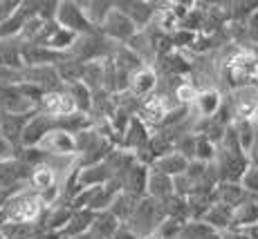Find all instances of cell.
<instances>
[{
    "label": "cell",
    "instance_id": "cell-4",
    "mask_svg": "<svg viewBox=\"0 0 258 239\" xmlns=\"http://www.w3.org/2000/svg\"><path fill=\"white\" fill-rule=\"evenodd\" d=\"M131 85H133V92H135L137 96H148V94L155 89L157 78H155V74H153L151 69L144 67V69H137V72L133 74Z\"/></svg>",
    "mask_w": 258,
    "mask_h": 239
},
{
    "label": "cell",
    "instance_id": "cell-7",
    "mask_svg": "<svg viewBox=\"0 0 258 239\" xmlns=\"http://www.w3.org/2000/svg\"><path fill=\"white\" fill-rule=\"evenodd\" d=\"M45 146L49 148V150H54V152H70L74 148V141L68 137L66 132H54V134H49V137L45 139Z\"/></svg>",
    "mask_w": 258,
    "mask_h": 239
},
{
    "label": "cell",
    "instance_id": "cell-6",
    "mask_svg": "<svg viewBox=\"0 0 258 239\" xmlns=\"http://www.w3.org/2000/svg\"><path fill=\"white\" fill-rule=\"evenodd\" d=\"M166 112H168V105L164 98H160V96L148 98L146 105H144V116L151 118V121H160L162 116H166Z\"/></svg>",
    "mask_w": 258,
    "mask_h": 239
},
{
    "label": "cell",
    "instance_id": "cell-9",
    "mask_svg": "<svg viewBox=\"0 0 258 239\" xmlns=\"http://www.w3.org/2000/svg\"><path fill=\"white\" fill-rule=\"evenodd\" d=\"M32 181H34V186L36 188H49L54 183V172L49 170V168H38L36 172H34V177H32Z\"/></svg>",
    "mask_w": 258,
    "mask_h": 239
},
{
    "label": "cell",
    "instance_id": "cell-5",
    "mask_svg": "<svg viewBox=\"0 0 258 239\" xmlns=\"http://www.w3.org/2000/svg\"><path fill=\"white\" fill-rule=\"evenodd\" d=\"M236 114L240 118H254L256 114H258V96L256 94H247L245 96V92H240L236 96Z\"/></svg>",
    "mask_w": 258,
    "mask_h": 239
},
{
    "label": "cell",
    "instance_id": "cell-1",
    "mask_svg": "<svg viewBox=\"0 0 258 239\" xmlns=\"http://www.w3.org/2000/svg\"><path fill=\"white\" fill-rule=\"evenodd\" d=\"M231 74L238 81H249V78L258 76V58L254 54L245 52V54H238V56L231 61Z\"/></svg>",
    "mask_w": 258,
    "mask_h": 239
},
{
    "label": "cell",
    "instance_id": "cell-2",
    "mask_svg": "<svg viewBox=\"0 0 258 239\" xmlns=\"http://www.w3.org/2000/svg\"><path fill=\"white\" fill-rule=\"evenodd\" d=\"M38 210H41L38 199L23 197V199H18L16 203H12V208H9V217H12L14 221H32V219H36Z\"/></svg>",
    "mask_w": 258,
    "mask_h": 239
},
{
    "label": "cell",
    "instance_id": "cell-3",
    "mask_svg": "<svg viewBox=\"0 0 258 239\" xmlns=\"http://www.w3.org/2000/svg\"><path fill=\"white\" fill-rule=\"evenodd\" d=\"M43 105H45V112L47 114H70L74 112V107H77V103H74L72 96H68V94H47L45 101H43Z\"/></svg>",
    "mask_w": 258,
    "mask_h": 239
},
{
    "label": "cell",
    "instance_id": "cell-10",
    "mask_svg": "<svg viewBox=\"0 0 258 239\" xmlns=\"http://www.w3.org/2000/svg\"><path fill=\"white\" fill-rule=\"evenodd\" d=\"M175 96L180 98L182 103H188V101H193V98H196V89H193L191 85H180L175 89Z\"/></svg>",
    "mask_w": 258,
    "mask_h": 239
},
{
    "label": "cell",
    "instance_id": "cell-8",
    "mask_svg": "<svg viewBox=\"0 0 258 239\" xmlns=\"http://www.w3.org/2000/svg\"><path fill=\"white\" fill-rule=\"evenodd\" d=\"M193 101L198 103V112H200L202 116H209L213 109L218 107V94L213 92V89L211 92H202L200 96H196Z\"/></svg>",
    "mask_w": 258,
    "mask_h": 239
}]
</instances>
